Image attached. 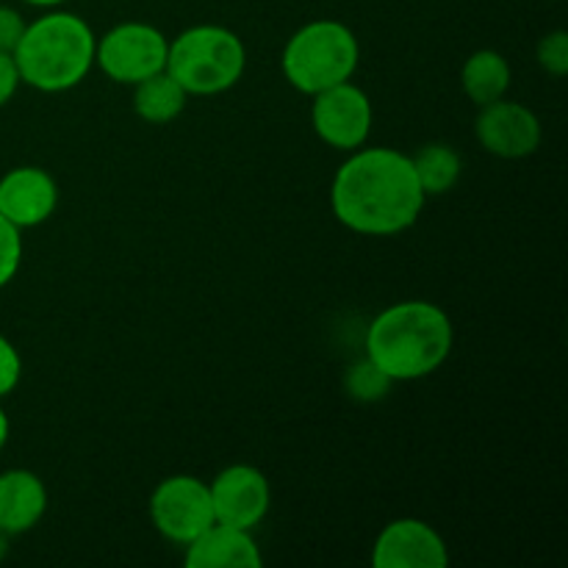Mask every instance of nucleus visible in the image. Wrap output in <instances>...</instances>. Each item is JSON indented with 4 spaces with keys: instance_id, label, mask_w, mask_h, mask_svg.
<instances>
[{
    "instance_id": "nucleus-6",
    "label": "nucleus",
    "mask_w": 568,
    "mask_h": 568,
    "mask_svg": "<svg viewBox=\"0 0 568 568\" xmlns=\"http://www.w3.org/2000/svg\"><path fill=\"white\" fill-rule=\"evenodd\" d=\"M170 39L148 22H120L98 39L94 64L114 83H133L166 70Z\"/></svg>"
},
{
    "instance_id": "nucleus-15",
    "label": "nucleus",
    "mask_w": 568,
    "mask_h": 568,
    "mask_svg": "<svg viewBox=\"0 0 568 568\" xmlns=\"http://www.w3.org/2000/svg\"><path fill=\"white\" fill-rule=\"evenodd\" d=\"M189 92L166 70L133 83V111L150 125H166L186 111Z\"/></svg>"
},
{
    "instance_id": "nucleus-21",
    "label": "nucleus",
    "mask_w": 568,
    "mask_h": 568,
    "mask_svg": "<svg viewBox=\"0 0 568 568\" xmlns=\"http://www.w3.org/2000/svg\"><path fill=\"white\" fill-rule=\"evenodd\" d=\"M22 377V358L14 344L0 333V399L9 397Z\"/></svg>"
},
{
    "instance_id": "nucleus-13",
    "label": "nucleus",
    "mask_w": 568,
    "mask_h": 568,
    "mask_svg": "<svg viewBox=\"0 0 568 568\" xmlns=\"http://www.w3.org/2000/svg\"><path fill=\"white\" fill-rule=\"evenodd\" d=\"M183 564L189 568H261L264 555L255 544L253 530L214 521L186 544Z\"/></svg>"
},
{
    "instance_id": "nucleus-16",
    "label": "nucleus",
    "mask_w": 568,
    "mask_h": 568,
    "mask_svg": "<svg viewBox=\"0 0 568 568\" xmlns=\"http://www.w3.org/2000/svg\"><path fill=\"white\" fill-rule=\"evenodd\" d=\"M510 72L508 59L499 50H475L469 59L464 61L460 70V87H464L466 98L480 109V105L494 103V100L505 98L510 89Z\"/></svg>"
},
{
    "instance_id": "nucleus-4",
    "label": "nucleus",
    "mask_w": 568,
    "mask_h": 568,
    "mask_svg": "<svg viewBox=\"0 0 568 568\" xmlns=\"http://www.w3.org/2000/svg\"><path fill=\"white\" fill-rule=\"evenodd\" d=\"M247 67L242 37L225 26H192L178 33L166 53V72L189 98H211L236 87Z\"/></svg>"
},
{
    "instance_id": "nucleus-23",
    "label": "nucleus",
    "mask_w": 568,
    "mask_h": 568,
    "mask_svg": "<svg viewBox=\"0 0 568 568\" xmlns=\"http://www.w3.org/2000/svg\"><path fill=\"white\" fill-rule=\"evenodd\" d=\"M20 89V72H17L14 55L0 53V109L9 103Z\"/></svg>"
},
{
    "instance_id": "nucleus-22",
    "label": "nucleus",
    "mask_w": 568,
    "mask_h": 568,
    "mask_svg": "<svg viewBox=\"0 0 568 568\" xmlns=\"http://www.w3.org/2000/svg\"><path fill=\"white\" fill-rule=\"evenodd\" d=\"M28 22L11 6H0V53H14Z\"/></svg>"
},
{
    "instance_id": "nucleus-1",
    "label": "nucleus",
    "mask_w": 568,
    "mask_h": 568,
    "mask_svg": "<svg viewBox=\"0 0 568 568\" xmlns=\"http://www.w3.org/2000/svg\"><path fill=\"white\" fill-rule=\"evenodd\" d=\"M425 192L410 155L392 148H358L336 170L331 209L347 231L361 236H397L419 220Z\"/></svg>"
},
{
    "instance_id": "nucleus-5",
    "label": "nucleus",
    "mask_w": 568,
    "mask_h": 568,
    "mask_svg": "<svg viewBox=\"0 0 568 568\" xmlns=\"http://www.w3.org/2000/svg\"><path fill=\"white\" fill-rule=\"evenodd\" d=\"M361 44L353 28L338 20H314L288 37L281 70L297 92L314 94L349 81L358 70Z\"/></svg>"
},
{
    "instance_id": "nucleus-24",
    "label": "nucleus",
    "mask_w": 568,
    "mask_h": 568,
    "mask_svg": "<svg viewBox=\"0 0 568 568\" xmlns=\"http://www.w3.org/2000/svg\"><path fill=\"white\" fill-rule=\"evenodd\" d=\"M9 433H11V422L9 416H6L3 405H0V453H3V447L9 444Z\"/></svg>"
},
{
    "instance_id": "nucleus-25",
    "label": "nucleus",
    "mask_w": 568,
    "mask_h": 568,
    "mask_svg": "<svg viewBox=\"0 0 568 568\" xmlns=\"http://www.w3.org/2000/svg\"><path fill=\"white\" fill-rule=\"evenodd\" d=\"M28 6H37V9H55V6L67 3V0H22Z\"/></svg>"
},
{
    "instance_id": "nucleus-8",
    "label": "nucleus",
    "mask_w": 568,
    "mask_h": 568,
    "mask_svg": "<svg viewBox=\"0 0 568 568\" xmlns=\"http://www.w3.org/2000/svg\"><path fill=\"white\" fill-rule=\"evenodd\" d=\"M372 122H375V111H372L369 94L355 87L353 81L336 83V87L314 94L311 125H314L316 136L331 144L333 150L353 153V150L364 148Z\"/></svg>"
},
{
    "instance_id": "nucleus-14",
    "label": "nucleus",
    "mask_w": 568,
    "mask_h": 568,
    "mask_svg": "<svg viewBox=\"0 0 568 568\" xmlns=\"http://www.w3.org/2000/svg\"><path fill=\"white\" fill-rule=\"evenodd\" d=\"M48 510V488L31 469L0 471V532L26 536Z\"/></svg>"
},
{
    "instance_id": "nucleus-12",
    "label": "nucleus",
    "mask_w": 568,
    "mask_h": 568,
    "mask_svg": "<svg viewBox=\"0 0 568 568\" xmlns=\"http://www.w3.org/2000/svg\"><path fill=\"white\" fill-rule=\"evenodd\" d=\"M59 209V183L42 166H14L0 178V216L14 227H37Z\"/></svg>"
},
{
    "instance_id": "nucleus-2",
    "label": "nucleus",
    "mask_w": 568,
    "mask_h": 568,
    "mask_svg": "<svg viewBox=\"0 0 568 568\" xmlns=\"http://www.w3.org/2000/svg\"><path fill=\"white\" fill-rule=\"evenodd\" d=\"M453 344L455 327L447 311L427 300H403L372 320L366 358L394 383H408L442 369Z\"/></svg>"
},
{
    "instance_id": "nucleus-10",
    "label": "nucleus",
    "mask_w": 568,
    "mask_h": 568,
    "mask_svg": "<svg viewBox=\"0 0 568 568\" xmlns=\"http://www.w3.org/2000/svg\"><path fill=\"white\" fill-rule=\"evenodd\" d=\"M475 136L483 150L497 159H527L541 144V120L525 103L499 98L480 105L475 120Z\"/></svg>"
},
{
    "instance_id": "nucleus-7",
    "label": "nucleus",
    "mask_w": 568,
    "mask_h": 568,
    "mask_svg": "<svg viewBox=\"0 0 568 568\" xmlns=\"http://www.w3.org/2000/svg\"><path fill=\"white\" fill-rule=\"evenodd\" d=\"M153 527L172 544L186 547L205 527L214 525L209 483L194 475H172L150 494Z\"/></svg>"
},
{
    "instance_id": "nucleus-26",
    "label": "nucleus",
    "mask_w": 568,
    "mask_h": 568,
    "mask_svg": "<svg viewBox=\"0 0 568 568\" xmlns=\"http://www.w3.org/2000/svg\"><path fill=\"white\" fill-rule=\"evenodd\" d=\"M6 555H9V536H6V532H0V564L6 560Z\"/></svg>"
},
{
    "instance_id": "nucleus-11",
    "label": "nucleus",
    "mask_w": 568,
    "mask_h": 568,
    "mask_svg": "<svg viewBox=\"0 0 568 568\" xmlns=\"http://www.w3.org/2000/svg\"><path fill=\"white\" fill-rule=\"evenodd\" d=\"M375 568H447L449 549L436 527L422 519H394L372 547Z\"/></svg>"
},
{
    "instance_id": "nucleus-3",
    "label": "nucleus",
    "mask_w": 568,
    "mask_h": 568,
    "mask_svg": "<svg viewBox=\"0 0 568 568\" xmlns=\"http://www.w3.org/2000/svg\"><path fill=\"white\" fill-rule=\"evenodd\" d=\"M94 48L98 37L87 20L70 11H48L28 22L11 55L20 83L55 94L75 89L89 75L94 67Z\"/></svg>"
},
{
    "instance_id": "nucleus-9",
    "label": "nucleus",
    "mask_w": 568,
    "mask_h": 568,
    "mask_svg": "<svg viewBox=\"0 0 568 568\" xmlns=\"http://www.w3.org/2000/svg\"><path fill=\"white\" fill-rule=\"evenodd\" d=\"M209 491L211 505H214V521H222V525L255 530L270 514L272 488L258 466H225L209 483Z\"/></svg>"
},
{
    "instance_id": "nucleus-20",
    "label": "nucleus",
    "mask_w": 568,
    "mask_h": 568,
    "mask_svg": "<svg viewBox=\"0 0 568 568\" xmlns=\"http://www.w3.org/2000/svg\"><path fill=\"white\" fill-rule=\"evenodd\" d=\"M536 59L544 72H549V75L555 78H564L568 72V31L558 28V31L547 33V37L538 42Z\"/></svg>"
},
{
    "instance_id": "nucleus-19",
    "label": "nucleus",
    "mask_w": 568,
    "mask_h": 568,
    "mask_svg": "<svg viewBox=\"0 0 568 568\" xmlns=\"http://www.w3.org/2000/svg\"><path fill=\"white\" fill-rule=\"evenodd\" d=\"M22 264V231L0 216V288L9 286Z\"/></svg>"
},
{
    "instance_id": "nucleus-17",
    "label": "nucleus",
    "mask_w": 568,
    "mask_h": 568,
    "mask_svg": "<svg viewBox=\"0 0 568 568\" xmlns=\"http://www.w3.org/2000/svg\"><path fill=\"white\" fill-rule=\"evenodd\" d=\"M410 164H414V175L419 181L425 197L447 194L460 181V172H464L460 155L444 142H430L425 148H419L410 155Z\"/></svg>"
},
{
    "instance_id": "nucleus-18",
    "label": "nucleus",
    "mask_w": 568,
    "mask_h": 568,
    "mask_svg": "<svg viewBox=\"0 0 568 568\" xmlns=\"http://www.w3.org/2000/svg\"><path fill=\"white\" fill-rule=\"evenodd\" d=\"M394 381L383 369H377L369 358H361L353 364L344 375V392L355 399V403H381L388 397Z\"/></svg>"
}]
</instances>
